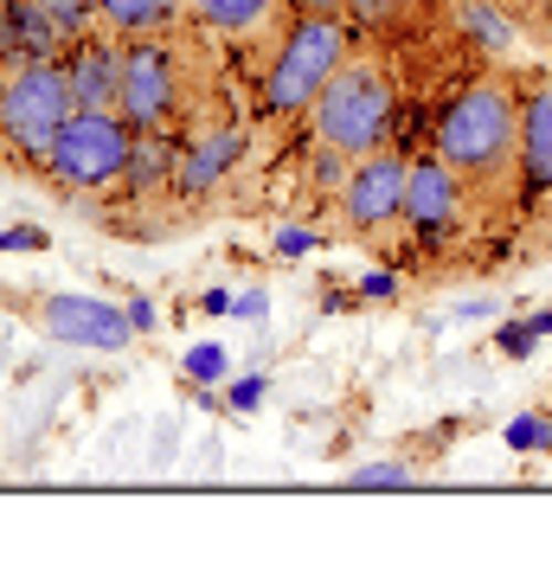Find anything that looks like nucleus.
I'll return each mask as SVG.
<instances>
[{
	"label": "nucleus",
	"mask_w": 552,
	"mask_h": 565,
	"mask_svg": "<svg viewBox=\"0 0 552 565\" xmlns=\"http://www.w3.org/2000/svg\"><path fill=\"white\" fill-rule=\"evenodd\" d=\"M520 97L527 90L508 71H488L437 109V129H431L437 154L482 193H495L520 174Z\"/></svg>",
	"instance_id": "nucleus-1"
},
{
	"label": "nucleus",
	"mask_w": 552,
	"mask_h": 565,
	"mask_svg": "<svg viewBox=\"0 0 552 565\" xmlns=\"http://www.w3.org/2000/svg\"><path fill=\"white\" fill-rule=\"evenodd\" d=\"M353 58V26L347 13H289V26L276 33V52L257 84V109L264 116H309L315 97L328 90V77Z\"/></svg>",
	"instance_id": "nucleus-2"
},
{
	"label": "nucleus",
	"mask_w": 552,
	"mask_h": 565,
	"mask_svg": "<svg viewBox=\"0 0 552 565\" xmlns=\"http://www.w3.org/2000/svg\"><path fill=\"white\" fill-rule=\"evenodd\" d=\"M392 129H399V77H392L380 58H360V52H353V58L328 77V90L315 97L309 136L360 161V154L385 148Z\"/></svg>",
	"instance_id": "nucleus-3"
},
{
	"label": "nucleus",
	"mask_w": 552,
	"mask_h": 565,
	"mask_svg": "<svg viewBox=\"0 0 552 565\" xmlns=\"http://www.w3.org/2000/svg\"><path fill=\"white\" fill-rule=\"evenodd\" d=\"M71 109H77V97H71L59 58H7V71H0V148L13 161L45 168Z\"/></svg>",
	"instance_id": "nucleus-4"
},
{
	"label": "nucleus",
	"mask_w": 552,
	"mask_h": 565,
	"mask_svg": "<svg viewBox=\"0 0 552 565\" xmlns=\"http://www.w3.org/2000/svg\"><path fill=\"white\" fill-rule=\"evenodd\" d=\"M129 154H136V122L123 109H71V122L45 154V180L65 193H104L123 180Z\"/></svg>",
	"instance_id": "nucleus-5"
},
{
	"label": "nucleus",
	"mask_w": 552,
	"mask_h": 565,
	"mask_svg": "<svg viewBox=\"0 0 552 565\" xmlns=\"http://www.w3.org/2000/svg\"><path fill=\"white\" fill-rule=\"evenodd\" d=\"M116 109L136 129H180L187 122V52L168 33L123 39V90Z\"/></svg>",
	"instance_id": "nucleus-6"
},
{
	"label": "nucleus",
	"mask_w": 552,
	"mask_h": 565,
	"mask_svg": "<svg viewBox=\"0 0 552 565\" xmlns=\"http://www.w3.org/2000/svg\"><path fill=\"white\" fill-rule=\"evenodd\" d=\"M405 180H412V154L405 148H373L353 161V174L341 186V218L347 232L360 238H380L385 225H405Z\"/></svg>",
	"instance_id": "nucleus-7"
},
{
	"label": "nucleus",
	"mask_w": 552,
	"mask_h": 565,
	"mask_svg": "<svg viewBox=\"0 0 552 565\" xmlns=\"http://www.w3.org/2000/svg\"><path fill=\"white\" fill-rule=\"evenodd\" d=\"M469 180L449 168L444 154L431 148V154H412V180H405V225H412L424 245H444L449 232L463 225V212H469Z\"/></svg>",
	"instance_id": "nucleus-8"
},
{
	"label": "nucleus",
	"mask_w": 552,
	"mask_h": 565,
	"mask_svg": "<svg viewBox=\"0 0 552 565\" xmlns=\"http://www.w3.org/2000/svg\"><path fill=\"white\" fill-rule=\"evenodd\" d=\"M39 328L52 341H65V348H91V353H123L136 341L129 302H104V296H45Z\"/></svg>",
	"instance_id": "nucleus-9"
},
{
	"label": "nucleus",
	"mask_w": 552,
	"mask_h": 565,
	"mask_svg": "<svg viewBox=\"0 0 552 565\" xmlns=\"http://www.w3.org/2000/svg\"><path fill=\"white\" fill-rule=\"evenodd\" d=\"M244 148H251V129L244 122H212L200 136H180V168H173L168 193L173 200H206L212 186L232 180V168L244 161Z\"/></svg>",
	"instance_id": "nucleus-10"
},
{
	"label": "nucleus",
	"mask_w": 552,
	"mask_h": 565,
	"mask_svg": "<svg viewBox=\"0 0 552 565\" xmlns=\"http://www.w3.org/2000/svg\"><path fill=\"white\" fill-rule=\"evenodd\" d=\"M59 65H65V84L77 109H116V90H123V39L109 33V26H91L84 39H71L65 52H59Z\"/></svg>",
	"instance_id": "nucleus-11"
},
{
	"label": "nucleus",
	"mask_w": 552,
	"mask_h": 565,
	"mask_svg": "<svg viewBox=\"0 0 552 565\" xmlns=\"http://www.w3.org/2000/svg\"><path fill=\"white\" fill-rule=\"evenodd\" d=\"M520 180L527 200H552V84L520 97Z\"/></svg>",
	"instance_id": "nucleus-12"
},
{
	"label": "nucleus",
	"mask_w": 552,
	"mask_h": 565,
	"mask_svg": "<svg viewBox=\"0 0 552 565\" xmlns=\"http://www.w3.org/2000/svg\"><path fill=\"white\" fill-rule=\"evenodd\" d=\"M65 39L39 0H0V58H59Z\"/></svg>",
	"instance_id": "nucleus-13"
},
{
	"label": "nucleus",
	"mask_w": 552,
	"mask_h": 565,
	"mask_svg": "<svg viewBox=\"0 0 552 565\" xmlns=\"http://www.w3.org/2000/svg\"><path fill=\"white\" fill-rule=\"evenodd\" d=\"M180 168V129H136V154H129V168H123V193L141 200V193H161Z\"/></svg>",
	"instance_id": "nucleus-14"
},
{
	"label": "nucleus",
	"mask_w": 552,
	"mask_h": 565,
	"mask_svg": "<svg viewBox=\"0 0 552 565\" xmlns=\"http://www.w3.org/2000/svg\"><path fill=\"white\" fill-rule=\"evenodd\" d=\"M187 13L225 39H257L283 20V0H187Z\"/></svg>",
	"instance_id": "nucleus-15"
},
{
	"label": "nucleus",
	"mask_w": 552,
	"mask_h": 565,
	"mask_svg": "<svg viewBox=\"0 0 552 565\" xmlns=\"http://www.w3.org/2000/svg\"><path fill=\"white\" fill-rule=\"evenodd\" d=\"M180 0H97V26H109L116 39H155L173 33Z\"/></svg>",
	"instance_id": "nucleus-16"
},
{
	"label": "nucleus",
	"mask_w": 552,
	"mask_h": 565,
	"mask_svg": "<svg viewBox=\"0 0 552 565\" xmlns=\"http://www.w3.org/2000/svg\"><path fill=\"white\" fill-rule=\"evenodd\" d=\"M449 13H456V26L469 33V45H476L482 58H501V52L514 45V20H508L501 0H456Z\"/></svg>",
	"instance_id": "nucleus-17"
},
{
	"label": "nucleus",
	"mask_w": 552,
	"mask_h": 565,
	"mask_svg": "<svg viewBox=\"0 0 552 565\" xmlns=\"http://www.w3.org/2000/svg\"><path fill=\"white\" fill-rule=\"evenodd\" d=\"M347 174H353V154L328 148V141H315V154H309V186H315V200H341Z\"/></svg>",
	"instance_id": "nucleus-18"
},
{
	"label": "nucleus",
	"mask_w": 552,
	"mask_h": 565,
	"mask_svg": "<svg viewBox=\"0 0 552 565\" xmlns=\"http://www.w3.org/2000/svg\"><path fill=\"white\" fill-rule=\"evenodd\" d=\"M347 489H412V462H399V457L360 462V469L347 476Z\"/></svg>",
	"instance_id": "nucleus-19"
},
{
	"label": "nucleus",
	"mask_w": 552,
	"mask_h": 565,
	"mask_svg": "<svg viewBox=\"0 0 552 565\" xmlns=\"http://www.w3.org/2000/svg\"><path fill=\"white\" fill-rule=\"evenodd\" d=\"M225 373H232V353L219 348V341H200V348L187 353V380L193 386H219Z\"/></svg>",
	"instance_id": "nucleus-20"
},
{
	"label": "nucleus",
	"mask_w": 552,
	"mask_h": 565,
	"mask_svg": "<svg viewBox=\"0 0 552 565\" xmlns=\"http://www.w3.org/2000/svg\"><path fill=\"white\" fill-rule=\"evenodd\" d=\"M399 7H405V0H347L341 13H347V26H353V33H380V26L399 20Z\"/></svg>",
	"instance_id": "nucleus-21"
},
{
	"label": "nucleus",
	"mask_w": 552,
	"mask_h": 565,
	"mask_svg": "<svg viewBox=\"0 0 552 565\" xmlns=\"http://www.w3.org/2000/svg\"><path fill=\"white\" fill-rule=\"evenodd\" d=\"M495 348L508 353V360H533V348H540V334H533L527 321H495Z\"/></svg>",
	"instance_id": "nucleus-22"
},
{
	"label": "nucleus",
	"mask_w": 552,
	"mask_h": 565,
	"mask_svg": "<svg viewBox=\"0 0 552 565\" xmlns=\"http://www.w3.org/2000/svg\"><path fill=\"white\" fill-rule=\"evenodd\" d=\"M540 412H520V418H508V430H501V437H508V450H514V457H540Z\"/></svg>",
	"instance_id": "nucleus-23"
},
{
	"label": "nucleus",
	"mask_w": 552,
	"mask_h": 565,
	"mask_svg": "<svg viewBox=\"0 0 552 565\" xmlns=\"http://www.w3.org/2000/svg\"><path fill=\"white\" fill-rule=\"evenodd\" d=\"M399 289H405V282H399V270H367L353 296H360V302H399Z\"/></svg>",
	"instance_id": "nucleus-24"
},
{
	"label": "nucleus",
	"mask_w": 552,
	"mask_h": 565,
	"mask_svg": "<svg viewBox=\"0 0 552 565\" xmlns=\"http://www.w3.org/2000/svg\"><path fill=\"white\" fill-rule=\"evenodd\" d=\"M315 245H321V232H309V225H283V232L270 238L276 257H309Z\"/></svg>",
	"instance_id": "nucleus-25"
},
{
	"label": "nucleus",
	"mask_w": 552,
	"mask_h": 565,
	"mask_svg": "<svg viewBox=\"0 0 552 565\" xmlns=\"http://www.w3.org/2000/svg\"><path fill=\"white\" fill-rule=\"evenodd\" d=\"M232 316H238L244 328H264V316H270V289H244V296H232Z\"/></svg>",
	"instance_id": "nucleus-26"
},
{
	"label": "nucleus",
	"mask_w": 552,
	"mask_h": 565,
	"mask_svg": "<svg viewBox=\"0 0 552 565\" xmlns=\"http://www.w3.org/2000/svg\"><path fill=\"white\" fill-rule=\"evenodd\" d=\"M225 405H232V412H257V405H264V373H244V380H232Z\"/></svg>",
	"instance_id": "nucleus-27"
},
{
	"label": "nucleus",
	"mask_w": 552,
	"mask_h": 565,
	"mask_svg": "<svg viewBox=\"0 0 552 565\" xmlns=\"http://www.w3.org/2000/svg\"><path fill=\"white\" fill-rule=\"evenodd\" d=\"M0 250H45V232L39 225H7L0 232Z\"/></svg>",
	"instance_id": "nucleus-28"
},
{
	"label": "nucleus",
	"mask_w": 552,
	"mask_h": 565,
	"mask_svg": "<svg viewBox=\"0 0 552 565\" xmlns=\"http://www.w3.org/2000/svg\"><path fill=\"white\" fill-rule=\"evenodd\" d=\"M488 316H501V302H495V296H469V302H456V309H449V321H488Z\"/></svg>",
	"instance_id": "nucleus-29"
},
{
	"label": "nucleus",
	"mask_w": 552,
	"mask_h": 565,
	"mask_svg": "<svg viewBox=\"0 0 552 565\" xmlns=\"http://www.w3.org/2000/svg\"><path fill=\"white\" fill-rule=\"evenodd\" d=\"M193 309H200V316H232V289H206Z\"/></svg>",
	"instance_id": "nucleus-30"
},
{
	"label": "nucleus",
	"mask_w": 552,
	"mask_h": 565,
	"mask_svg": "<svg viewBox=\"0 0 552 565\" xmlns=\"http://www.w3.org/2000/svg\"><path fill=\"white\" fill-rule=\"evenodd\" d=\"M129 321H136V334H148V328H155V302H148V296H129Z\"/></svg>",
	"instance_id": "nucleus-31"
},
{
	"label": "nucleus",
	"mask_w": 552,
	"mask_h": 565,
	"mask_svg": "<svg viewBox=\"0 0 552 565\" xmlns=\"http://www.w3.org/2000/svg\"><path fill=\"white\" fill-rule=\"evenodd\" d=\"M193 412H206L212 418V412H225V398H219L212 386H193Z\"/></svg>",
	"instance_id": "nucleus-32"
},
{
	"label": "nucleus",
	"mask_w": 552,
	"mask_h": 565,
	"mask_svg": "<svg viewBox=\"0 0 552 565\" xmlns=\"http://www.w3.org/2000/svg\"><path fill=\"white\" fill-rule=\"evenodd\" d=\"M173 462V424H161V437H155V469H168Z\"/></svg>",
	"instance_id": "nucleus-33"
},
{
	"label": "nucleus",
	"mask_w": 552,
	"mask_h": 565,
	"mask_svg": "<svg viewBox=\"0 0 552 565\" xmlns=\"http://www.w3.org/2000/svg\"><path fill=\"white\" fill-rule=\"evenodd\" d=\"M527 328H533V334H540V341H546V334H552V302H540V309H533V316H527Z\"/></svg>",
	"instance_id": "nucleus-34"
},
{
	"label": "nucleus",
	"mask_w": 552,
	"mask_h": 565,
	"mask_svg": "<svg viewBox=\"0 0 552 565\" xmlns=\"http://www.w3.org/2000/svg\"><path fill=\"white\" fill-rule=\"evenodd\" d=\"M527 13H533V26H540V33L552 39V0H533V7H527Z\"/></svg>",
	"instance_id": "nucleus-35"
},
{
	"label": "nucleus",
	"mask_w": 552,
	"mask_h": 565,
	"mask_svg": "<svg viewBox=\"0 0 552 565\" xmlns=\"http://www.w3.org/2000/svg\"><path fill=\"white\" fill-rule=\"evenodd\" d=\"M289 7H302V13H341L347 0H289Z\"/></svg>",
	"instance_id": "nucleus-36"
},
{
	"label": "nucleus",
	"mask_w": 552,
	"mask_h": 565,
	"mask_svg": "<svg viewBox=\"0 0 552 565\" xmlns=\"http://www.w3.org/2000/svg\"><path fill=\"white\" fill-rule=\"evenodd\" d=\"M540 450H546V457H552V418L540 424Z\"/></svg>",
	"instance_id": "nucleus-37"
},
{
	"label": "nucleus",
	"mask_w": 552,
	"mask_h": 565,
	"mask_svg": "<svg viewBox=\"0 0 552 565\" xmlns=\"http://www.w3.org/2000/svg\"><path fill=\"white\" fill-rule=\"evenodd\" d=\"M501 7H533V0H501Z\"/></svg>",
	"instance_id": "nucleus-38"
},
{
	"label": "nucleus",
	"mask_w": 552,
	"mask_h": 565,
	"mask_svg": "<svg viewBox=\"0 0 552 565\" xmlns=\"http://www.w3.org/2000/svg\"><path fill=\"white\" fill-rule=\"evenodd\" d=\"M0 71H7V58H0Z\"/></svg>",
	"instance_id": "nucleus-39"
}]
</instances>
